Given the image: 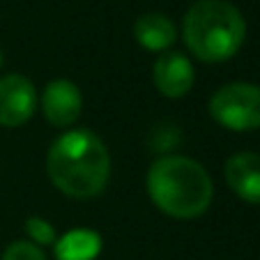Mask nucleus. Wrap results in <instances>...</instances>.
Instances as JSON below:
<instances>
[{"label":"nucleus","mask_w":260,"mask_h":260,"mask_svg":"<svg viewBox=\"0 0 260 260\" xmlns=\"http://www.w3.org/2000/svg\"><path fill=\"white\" fill-rule=\"evenodd\" d=\"M0 260H46V255L37 244L19 240V242H12V244L3 251Z\"/></svg>","instance_id":"12"},{"label":"nucleus","mask_w":260,"mask_h":260,"mask_svg":"<svg viewBox=\"0 0 260 260\" xmlns=\"http://www.w3.org/2000/svg\"><path fill=\"white\" fill-rule=\"evenodd\" d=\"M0 64H3V51H0Z\"/></svg>","instance_id":"13"},{"label":"nucleus","mask_w":260,"mask_h":260,"mask_svg":"<svg viewBox=\"0 0 260 260\" xmlns=\"http://www.w3.org/2000/svg\"><path fill=\"white\" fill-rule=\"evenodd\" d=\"M134 37L145 51H154V53H164L168 46L175 44L177 40V28L166 14L159 12H150L136 19L134 23Z\"/></svg>","instance_id":"9"},{"label":"nucleus","mask_w":260,"mask_h":260,"mask_svg":"<svg viewBox=\"0 0 260 260\" xmlns=\"http://www.w3.org/2000/svg\"><path fill=\"white\" fill-rule=\"evenodd\" d=\"M152 81L161 97L168 99L184 97V94L191 92L193 81H196L191 60L184 53H177V51H164L154 60Z\"/></svg>","instance_id":"6"},{"label":"nucleus","mask_w":260,"mask_h":260,"mask_svg":"<svg viewBox=\"0 0 260 260\" xmlns=\"http://www.w3.org/2000/svg\"><path fill=\"white\" fill-rule=\"evenodd\" d=\"M55 260H94L102 253V235L90 228L64 233L53 244Z\"/></svg>","instance_id":"10"},{"label":"nucleus","mask_w":260,"mask_h":260,"mask_svg":"<svg viewBox=\"0 0 260 260\" xmlns=\"http://www.w3.org/2000/svg\"><path fill=\"white\" fill-rule=\"evenodd\" d=\"M40 104L44 118L53 127L67 129L79 120L81 108H83V97H81V90L76 83L67 79H55L44 88Z\"/></svg>","instance_id":"7"},{"label":"nucleus","mask_w":260,"mask_h":260,"mask_svg":"<svg viewBox=\"0 0 260 260\" xmlns=\"http://www.w3.org/2000/svg\"><path fill=\"white\" fill-rule=\"evenodd\" d=\"M231 191L249 205H260V154L237 152L223 166Z\"/></svg>","instance_id":"8"},{"label":"nucleus","mask_w":260,"mask_h":260,"mask_svg":"<svg viewBox=\"0 0 260 260\" xmlns=\"http://www.w3.org/2000/svg\"><path fill=\"white\" fill-rule=\"evenodd\" d=\"M46 171L53 187L69 198L88 201L106 189L111 154L102 138L90 129H74L51 143Z\"/></svg>","instance_id":"1"},{"label":"nucleus","mask_w":260,"mask_h":260,"mask_svg":"<svg viewBox=\"0 0 260 260\" xmlns=\"http://www.w3.org/2000/svg\"><path fill=\"white\" fill-rule=\"evenodd\" d=\"M25 233H28V237L32 240V244H37V246H51L58 240L55 228L51 226L46 219H42V216H30V219L25 221Z\"/></svg>","instance_id":"11"},{"label":"nucleus","mask_w":260,"mask_h":260,"mask_svg":"<svg viewBox=\"0 0 260 260\" xmlns=\"http://www.w3.org/2000/svg\"><path fill=\"white\" fill-rule=\"evenodd\" d=\"M37 90L32 81L21 74H7L0 79V127L14 129L25 124L37 111Z\"/></svg>","instance_id":"5"},{"label":"nucleus","mask_w":260,"mask_h":260,"mask_svg":"<svg viewBox=\"0 0 260 260\" xmlns=\"http://www.w3.org/2000/svg\"><path fill=\"white\" fill-rule=\"evenodd\" d=\"M210 115L231 132L260 129V88L253 83L221 85L210 99Z\"/></svg>","instance_id":"4"},{"label":"nucleus","mask_w":260,"mask_h":260,"mask_svg":"<svg viewBox=\"0 0 260 260\" xmlns=\"http://www.w3.org/2000/svg\"><path fill=\"white\" fill-rule=\"evenodd\" d=\"M145 189L164 214L180 221L205 214L214 198V184L205 166L180 154L157 159L145 175Z\"/></svg>","instance_id":"2"},{"label":"nucleus","mask_w":260,"mask_h":260,"mask_svg":"<svg viewBox=\"0 0 260 260\" xmlns=\"http://www.w3.org/2000/svg\"><path fill=\"white\" fill-rule=\"evenodd\" d=\"M184 44L203 62H226L242 49L246 21L242 12L226 0H198L182 21Z\"/></svg>","instance_id":"3"}]
</instances>
